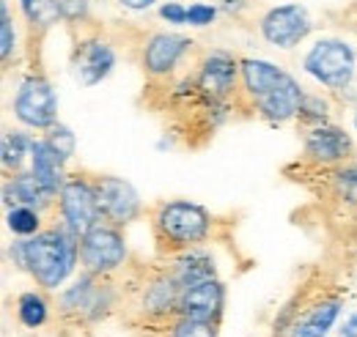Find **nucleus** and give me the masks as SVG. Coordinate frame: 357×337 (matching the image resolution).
I'll list each match as a JSON object with an SVG mask.
<instances>
[{
  "mask_svg": "<svg viewBox=\"0 0 357 337\" xmlns=\"http://www.w3.org/2000/svg\"><path fill=\"white\" fill-rule=\"evenodd\" d=\"M212 19H215V8L212 6H201L198 3V6H190L187 8V22L190 25H209Z\"/></svg>",
  "mask_w": 357,
  "mask_h": 337,
  "instance_id": "cd10ccee",
  "label": "nucleus"
},
{
  "mask_svg": "<svg viewBox=\"0 0 357 337\" xmlns=\"http://www.w3.org/2000/svg\"><path fill=\"white\" fill-rule=\"evenodd\" d=\"M174 337H215V324L212 321H195V318H181Z\"/></svg>",
  "mask_w": 357,
  "mask_h": 337,
  "instance_id": "a878e982",
  "label": "nucleus"
},
{
  "mask_svg": "<svg viewBox=\"0 0 357 337\" xmlns=\"http://www.w3.org/2000/svg\"><path fill=\"white\" fill-rule=\"evenodd\" d=\"M58 14H63V8H61L55 0H33V6L28 8V17H31L33 22H42V25L55 22Z\"/></svg>",
  "mask_w": 357,
  "mask_h": 337,
  "instance_id": "393cba45",
  "label": "nucleus"
},
{
  "mask_svg": "<svg viewBox=\"0 0 357 337\" xmlns=\"http://www.w3.org/2000/svg\"><path fill=\"white\" fill-rule=\"evenodd\" d=\"M300 110H308V113H303L305 118H324L327 116L324 102H316V99H303V107Z\"/></svg>",
  "mask_w": 357,
  "mask_h": 337,
  "instance_id": "7c9ffc66",
  "label": "nucleus"
},
{
  "mask_svg": "<svg viewBox=\"0 0 357 337\" xmlns=\"http://www.w3.org/2000/svg\"><path fill=\"white\" fill-rule=\"evenodd\" d=\"M242 75H245V85L250 93H256L259 99L267 96L269 91H275L278 85L283 83V72L278 66H272L267 61H245L242 63Z\"/></svg>",
  "mask_w": 357,
  "mask_h": 337,
  "instance_id": "f3484780",
  "label": "nucleus"
},
{
  "mask_svg": "<svg viewBox=\"0 0 357 337\" xmlns=\"http://www.w3.org/2000/svg\"><path fill=\"white\" fill-rule=\"evenodd\" d=\"M178 283L176 280H162L157 285H151V291L146 294V310L151 313H168L174 304H178Z\"/></svg>",
  "mask_w": 357,
  "mask_h": 337,
  "instance_id": "aec40b11",
  "label": "nucleus"
},
{
  "mask_svg": "<svg viewBox=\"0 0 357 337\" xmlns=\"http://www.w3.org/2000/svg\"><path fill=\"white\" fill-rule=\"evenodd\" d=\"M187 47H190V42H187L184 36H174V33H168V36H157V39H151V44H149L143 63H146V69H149L151 75L171 72Z\"/></svg>",
  "mask_w": 357,
  "mask_h": 337,
  "instance_id": "ddd939ff",
  "label": "nucleus"
},
{
  "mask_svg": "<svg viewBox=\"0 0 357 337\" xmlns=\"http://www.w3.org/2000/svg\"><path fill=\"white\" fill-rule=\"evenodd\" d=\"M116 58H113V49L105 47L99 42H86L77 55H75V72H77V80L83 85H96L99 80H105L113 69Z\"/></svg>",
  "mask_w": 357,
  "mask_h": 337,
  "instance_id": "9d476101",
  "label": "nucleus"
},
{
  "mask_svg": "<svg viewBox=\"0 0 357 337\" xmlns=\"http://www.w3.org/2000/svg\"><path fill=\"white\" fill-rule=\"evenodd\" d=\"M55 107H58V102H55V93H52V88L47 80L42 77H31V80H25L22 88L17 91V99H14V113H17V118L22 121V124H28V127H52V121H55Z\"/></svg>",
  "mask_w": 357,
  "mask_h": 337,
  "instance_id": "39448f33",
  "label": "nucleus"
},
{
  "mask_svg": "<svg viewBox=\"0 0 357 337\" xmlns=\"http://www.w3.org/2000/svg\"><path fill=\"white\" fill-rule=\"evenodd\" d=\"M93 189H96L99 211L107 219H113V222H130V219H135L140 203H137V192H135L127 181L105 175V178H99L93 184Z\"/></svg>",
  "mask_w": 357,
  "mask_h": 337,
  "instance_id": "0eeeda50",
  "label": "nucleus"
},
{
  "mask_svg": "<svg viewBox=\"0 0 357 337\" xmlns=\"http://www.w3.org/2000/svg\"><path fill=\"white\" fill-rule=\"evenodd\" d=\"M47 143L61 154V159H63V162L75 154V134H72L66 127H52L50 137H47Z\"/></svg>",
  "mask_w": 357,
  "mask_h": 337,
  "instance_id": "b1692460",
  "label": "nucleus"
},
{
  "mask_svg": "<svg viewBox=\"0 0 357 337\" xmlns=\"http://www.w3.org/2000/svg\"><path fill=\"white\" fill-rule=\"evenodd\" d=\"M259 107H261V113L267 116L269 121H286L303 107V91L286 75L283 83L278 85L275 91H269L267 96L259 99Z\"/></svg>",
  "mask_w": 357,
  "mask_h": 337,
  "instance_id": "9b49d317",
  "label": "nucleus"
},
{
  "mask_svg": "<svg viewBox=\"0 0 357 337\" xmlns=\"http://www.w3.org/2000/svg\"><path fill=\"white\" fill-rule=\"evenodd\" d=\"M33 148V143L25 137V134H17V132H8L3 137V165L6 168H20L22 157Z\"/></svg>",
  "mask_w": 357,
  "mask_h": 337,
  "instance_id": "4be33fe9",
  "label": "nucleus"
},
{
  "mask_svg": "<svg viewBox=\"0 0 357 337\" xmlns=\"http://www.w3.org/2000/svg\"><path fill=\"white\" fill-rule=\"evenodd\" d=\"M22 6H25V11H28V8L33 6V0H22Z\"/></svg>",
  "mask_w": 357,
  "mask_h": 337,
  "instance_id": "f704fd0d",
  "label": "nucleus"
},
{
  "mask_svg": "<svg viewBox=\"0 0 357 337\" xmlns=\"http://www.w3.org/2000/svg\"><path fill=\"white\" fill-rule=\"evenodd\" d=\"M305 69L319 83L330 88H344L352 80L355 55L344 42H319L305 58Z\"/></svg>",
  "mask_w": 357,
  "mask_h": 337,
  "instance_id": "f03ea898",
  "label": "nucleus"
},
{
  "mask_svg": "<svg viewBox=\"0 0 357 337\" xmlns=\"http://www.w3.org/2000/svg\"><path fill=\"white\" fill-rule=\"evenodd\" d=\"M223 310V285L218 280H204L187 285L178 296V313L195 321H215Z\"/></svg>",
  "mask_w": 357,
  "mask_h": 337,
  "instance_id": "1a4fd4ad",
  "label": "nucleus"
},
{
  "mask_svg": "<svg viewBox=\"0 0 357 337\" xmlns=\"http://www.w3.org/2000/svg\"><path fill=\"white\" fill-rule=\"evenodd\" d=\"M61 211L75 236H86L89 230L96 228L99 219V201L96 189L89 187L86 181H66L61 187Z\"/></svg>",
  "mask_w": 357,
  "mask_h": 337,
  "instance_id": "20e7f679",
  "label": "nucleus"
},
{
  "mask_svg": "<svg viewBox=\"0 0 357 337\" xmlns=\"http://www.w3.org/2000/svg\"><path fill=\"white\" fill-rule=\"evenodd\" d=\"M311 31L308 14L300 6H280L264 17V36L278 47H294Z\"/></svg>",
  "mask_w": 357,
  "mask_h": 337,
  "instance_id": "6e6552de",
  "label": "nucleus"
},
{
  "mask_svg": "<svg viewBox=\"0 0 357 337\" xmlns=\"http://www.w3.org/2000/svg\"><path fill=\"white\" fill-rule=\"evenodd\" d=\"M8 228L14 233H20V236H31L39 228V217H36V211L28 209V206L11 209V214H8Z\"/></svg>",
  "mask_w": 357,
  "mask_h": 337,
  "instance_id": "5701e85b",
  "label": "nucleus"
},
{
  "mask_svg": "<svg viewBox=\"0 0 357 337\" xmlns=\"http://www.w3.org/2000/svg\"><path fill=\"white\" fill-rule=\"evenodd\" d=\"M20 321L25 324V327H31V329H36V327H42L47 321V301L42 296L36 294H25L20 296Z\"/></svg>",
  "mask_w": 357,
  "mask_h": 337,
  "instance_id": "412c9836",
  "label": "nucleus"
},
{
  "mask_svg": "<svg viewBox=\"0 0 357 337\" xmlns=\"http://www.w3.org/2000/svg\"><path fill=\"white\" fill-rule=\"evenodd\" d=\"M52 189H47L45 184L36 178V173H25V175H17L14 181L6 184V201L11 203H20V206H45L50 201Z\"/></svg>",
  "mask_w": 357,
  "mask_h": 337,
  "instance_id": "2eb2a0df",
  "label": "nucleus"
},
{
  "mask_svg": "<svg viewBox=\"0 0 357 337\" xmlns=\"http://www.w3.org/2000/svg\"><path fill=\"white\" fill-rule=\"evenodd\" d=\"M61 8H63V14H66V17H77V14H83L86 0H63V3H61Z\"/></svg>",
  "mask_w": 357,
  "mask_h": 337,
  "instance_id": "2f4dec72",
  "label": "nucleus"
},
{
  "mask_svg": "<svg viewBox=\"0 0 357 337\" xmlns=\"http://www.w3.org/2000/svg\"><path fill=\"white\" fill-rule=\"evenodd\" d=\"M160 230L176 244L204 242L209 233V214L192 203H168L160 211Z\"/></svg>",
  "mask_w": 357,
  "mask_h": 337,
  "instance_id": "7ed1b4c3",
  "label": "nucleus"
},
{
  "mask_svg": "<svg viewBox=\"0 0 357 337\" xmlns=\"http://www.w3.org/2000/svg\"><path fill=\"white\" fill-rule=\"evenodd\" d=\"M305 151L311 154L313 159L335 162V159H344V157H347V151H349V137L335 127H319L308 134Z\"/></svg>",
  "mask_w": 357,
  "mask_h": 337,
  "instance_id": "4468645a",
  "label": "nucleus"
},
{
  "mask_svg": "<svg viewBox=\"0 0 357 337\" xmlns=\"http://www.w3.org/2000/svg\"><path fill=\"white\" fill-rule=\"evenodd\" d=\"M162 17H165L168 22L181 25V22H187V8H181L176 3H168V6H162Z\"/></svg>",
  "mask_w": 357,
  "mask_h": 337,
  "instance_id": "c756f323",
  "label": "nucleus"
},
{
  "mask_svg": "<svg viewBox=\"0 0 357 337\" xmlns=\"http://www.w3.org/2000/svg\"><path fill=\"white\" fill-rule=\"evenodd\" d=\"M72 236L63 230H50V233H42L31 242L17 244L14 255L20 258L22 266L31 269V274L45 288H55L66 280V274L72 272L75 258H77V244Z\"/></svg>",
  "mask_w": 357,
  "mask_h": 337,
  "instance_id": "f257e3e1",
  "label": "nucleus"
},
{
  "mask_svg": "<svg viewBox=\"0 0 357 337\" xmlns=\"http://www.w3.org/2000/svg\"><path fill=\"white\" fill-rule=\"evenodd\" d=\"M80 255H83V263L89 266L91 272H110L124 260L127 250H124V242H121V236L116 230L93 228L83 236Z\"/></svg>",
  "mask_w": 357,
  "mask_h": 337,
  "instance_id": "423d86ee",
  "label": "nucleus"
},
{
  "mask_svg": "<svg viewBox=\"0 0 357 337\" xmlns=\"http://www.w3.org/2000/svg\"><path fill=\"white\" fill-rule=\"evenodd\" d=\"M234 77H236L234 61H231L228 55H212V58L204 63L198 88H201L209 99H223L225 93L234 88Z\"/></svg>",
  "mask_w": 357,
  "mask_h": 337,
  "instance_id": "f8f14e48",
  "label": "nucleus"
},
{
  "mask_svg": "<svg viewBox=\"0 0 357 337\" xmlns=\"http://www.w3.org/2000/svg\"><path fill=\"white\" fill-rule=\"evenodd\" d=\"M174 280L184 288L195 285V283H204V280H215V266L204 255H187L176 263V277Z\"/></svg>",
  "mask_w": 357,
  "mask_h": 337,
  "instance_id": "6ab92c4d",
  "label": "nucleus"
},
{
  "mask_svg": "<svg viewBox=\"0 0 357 337\" xmlns=\"http://www.w3.org/2000/svg\"><path fill=\"white\" fill-rule=\"evenodd\" d=\"M338 187H341L344 198H349L352 203H357V168L338 173Z\"/></svg>",
  "mask_w": 357,
  "mask_h": 337,
  "instance_id": "c85d7f7f",
  "label": "nucleus"
},
{
  "mask_svg": "<svg viewBox=\"0 0 357 337\" xmlns=\"http://www.w3.org/2000/svg\"><path fill=\"white\" fill-rule=\"evenodd\" d=\"M31 154H33V173H36V178L45 184L47 189L58 192V187H61V165H63L61 154L47 140L33 143Z\"/></svg>",
  "mask_w": 357,
  "mask_h": 337,
  "instance_id": "dca6fc26",
  "label": "nucleus"
},
{
  "mask_svg": "<svg viewBox=\"0 0 357 337\" xmlns=\"http://www.w3.org/2000/svg\"><path fill=\"white\" fill-rule=\"evenodd\" d=\"M124 6H130V8H146V6H151L154 0H121Z\"/></svg>",
  "mask_w": 357,
  "mask_h": 337,
  "instance_id": "72a5a7b5",
  "label": "nucleus"
},
{
  "mask_svg": "<svg viewBox=\"0 0 357 337\" xmlns=\"http://www.w3.org/2000/svg\"><path fill=\"white\" fill-rule=\"evenodd\" d=\"M341 337H357V315H352V318L347 321V327L341 329Z\"/></svg>",
  "mask_w": 357,
  "mask_h": 337,
  "instance_id": "473e14b6",
  "label": "nucleus"
},
{
  "mask_svg": "<svg viewBox=\"0 0 357 337\" xmlns=\"http://www.w3.org/2000/svg\"><path fill=\"white\" fill-rule=\"evenodd\" d=\"M338 310H341L338 301H324V304L313 307L311 313L294 327V337H324L327 329L335 324Z\"/></svg>",
  "mask_w": 357,
  "mask_h": 337,
  "instance_id": "a211bd4d",
  "label": "nucleus"
},
{
  "mask_svg": "<svg viewBox=\"0 0 357 337\" xmlns=\"http://www.w3.org/2000/svg\"><path fill=\"white\" fill-rule=\"evenodd\" d=\"M14 49V31H11V17H8V6H0V52L3 58H8Z\"/></svg>",
  "mask_w": 357,
  "mask_h": 337,
  "instance_id": "bb28decb",
  "label": "nucleus"
}]
</instances>
